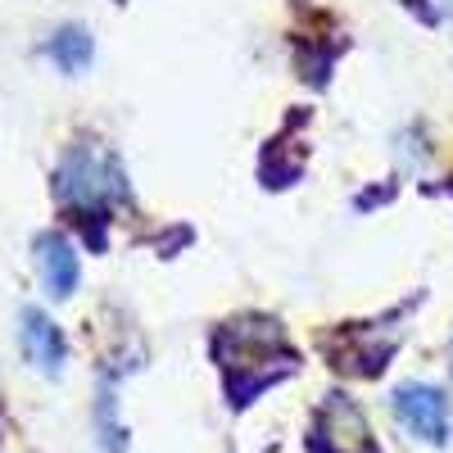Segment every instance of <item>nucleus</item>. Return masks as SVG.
<instances>
[{
	"mask_svg": "<svg viewBox=\"0 0 453 453\" xmlns=\"http://www.w3.org/2000/svg\"><path fill=\"white\" fill-rule=\"evenodd\" d=\"M59 196L68 204H109L123 200V173L100 150H73L59 168Z\"/></svg>",
	"mask_w": 453,
	"mask_h": 453,
	"instance_id": "1",
	"label": "nucleus"
},
{
	"mask_svg": "<svg viewBox=\"0 0 453 453\" xmlns=\"http://www.w3.org/2000/svg\"><path fill=\"white\" fill-rule=\"evenodd\" d=\"M395 418L426 444L449 440V399H444V390H435L426 381L395 390Z\"/></svg>",
	"mask_w": 453,
	"mask_h": 453,
	"instance_id": "2",
	"label": "nucleus"
},
{
	"mask_svg": "<svg viewBox=\"0 0 453 453\" xmlns=\"http://www.w3.org/2000/svg\"><path fill=\"white\" fill-rule=\"evenodd\" d=\"M36 268H42V281H46L50 295L64 299V295L78 290V277H82L78 250H73L64 236H42V241H36Z\"/></svg>",
	"mask_w": 453,
	"mask_h": 453,
	"instance_id": "4",
	"label": "nucleus"
},
{
	"mask_svg": "<svg viewBox=\"0 0 453 453\" xmlns=\"http://www.w3.org/2000/svg\"><path fill=\"white\" fill-rule=\"evenodd\" d=\"M23 354L32 358V367H42L50 376L64 367V335L46 313H36V309L23 313Z\"/></svg>",
	"mask_w": 453,
	"mask_h": 453,
	"instance_id": "5",
	"label": "nucleus"
},
{
	"mask_svg": "<svg viewBox=\"0 0 453 453\" xmlns=\"http://www.w3.org/2000/svg\"><path fill=\"white\" fill-rule=\"evenodd\" d=\"M50 59L64 68V73H82L91 64V36L82 27H64L55 42H50Z\"/></svg>",
	"mask_w": 453,
	"mask_h": 453,
	"instance_id": "6",
	"label": "nucleus"
},
{
	"mask_svg": "<svg viewBox=\"0 0 453 453\" xmlns=\"http://www.w3.org/2000/svg\"><path fill=\"white\" fill-rule=\"evenodd\" d=\"M322 440H335V453H376L363 412H358L345 395H331V399H326L322 418H318V444H322Z\"/></svg>",
	"mask_w": 453,
	"mask_h": 453,
	"instance_id": "3",
	"label": "nucleus"
}]
</instances>
